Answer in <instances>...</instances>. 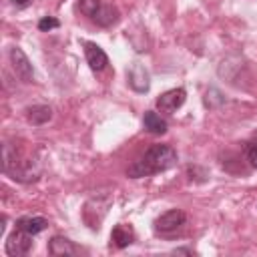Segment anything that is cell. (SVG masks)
Instances as JSON below:
<instances>
[{"label": "cell", "instance_id": "6da1fadb", "mask_svg": "<svg viewBox=\"0 0 257 257\" xmlns=\"http://www.w3.org/2000/svg\"><path fill=\"white\" fill-rule=\"evenodd\" d=\"M177 165V151L171 145H151L133 165L126 169V177L143 179L163 171H169Z\"/></svg>", "mask_w": 257, "mask_h": 257}, {"label": "cell", "instance_id": "7a4b0ae2", "mask_svg": "<svg viewBox=\"0 0 257 257\" xmlns=\"http://www.w3.org/2000/svg\"><path fill=\"white\" fill-rule=\"evenodd\" d=\"M185 225H187V215L181 209H169V211H165L163 215H159L155 219L153 231L161 237L171 239V237L179 235L185 229Z\"/></svg>", "mask_w": 257, "mask_h": 257}, {"label": "cell", "instance_id": "3957f363", "mask_svg": "<svg viewBox=\"0 0 257 257\" xmlns=\"http://www.w3.org/2000/svg\"><path fill=\"white\" fill-rule=\"evenodd\" d=\"M32 237L34 235H30V233H26V231H22V229L16 227V231H12L8 235V239H6V245H4L6 255H10V257H22V255H26L32 249Z\"/></svg>", "mask_w": 257, "mask_h": 257}, {"label": "cell", "instance_id": "277c9868", "mask_svg": "<svg viewBox=\"0 0 257 257\" xmlns=\"http://www.w3.org/2000/svg\"><path fill=\"white\" fill-rule=\"evenodd\" d=\"M10 62H12V68H14L16 76H18L22 82H32V80H34L32 62H30L28 56L22 52V48H18V46H12V48H10Z\"/></svg>", "mask_w": 257, "mask_h": 257}, {"label": "cell", "instance_id": "5b68a950", "mask_svg": "<svg viewBox=\"0 0 257 257\" xmlns=\"http://www.w3.org/2000/svg\"><path fill=\"white\" fill-rule=\"evenodd\" d=\"M187 100V90L185 88H171V90H165L163 94L157 96L155 104L161 112H175L177 108H181Z\"/></svg>", "mask_w": 257, "mask_h": 257}, {"label": "cell", "instance_id": "8992f818", "mask_svg": "<svg viewBox=\"0 0 257 257\" xmlns=\"http://www.w3.org/2000/svg\"><path fill=\"white\" fill-rule=\"evenodd\" d=\"M126 82L135 92H149L151 88L149 70L141 62H133L131 68H126Z\"/></svg>", "mask_w": 257, "mask_h": 257}, {"label": "cell", "instance_id": "52a82bcc", "mask_svg": "<svg viewBox=\"0 0 257 257\" xmlns=\"http://www.w3.org/2000/svg\"><path fill=\"white\" fill-rule=\"evenodd\" d=\"M82 46H84V58H86V64L90 66V70H94V72H102L106 66H108V56H106V52L98 46V44H94V42H82Z\"/></svg>", "mask_w": 257, "mask_h": 257}, {"label": "cell", "instance_id": "ba28073f", "mask_svg": "<svg viewBox=\"0 0 257 257\" xmlns=\"http://www.w3.org/2000/svg\"><path fill=\"white\" fill-rule=\"evenodd\" d=\"M135 239H137L135 229H133V225H128V223H118V225H114L112 231H110V243H112L116 249L128 247L131 243H135Z\"/></svg>", "mask_w": 257, "mask_h": 257}, {"label": "cell", "instance_id": "9c48e42d", "mask_svg": "<svg viewBox=\"0 0 257 257\" xmlns=\"http://www.w3.org/2000/svg\"><path fill=\"white\" fill-rule=\"evenodd\" d=\"M48 253L54 257H72L78 253V247L70 239H66L62 235H54L48 241Z\"/></svg>", "mask_w": 257, "mask_h": 257}, {"label": "cell", "instance_id": "30bf717a", "mask_svg": "<svg viewBox=\"0 0 257 257\" xmlns=\"http://www.w3.org/2000/svg\"><path fill=\"white\" fill-rule=\"evenodd\" d=\"M118 10L112 6V4H100V8L96 10V14L90 18L96 26H100V28H108V26H112V24H116L118 22Z\"/></svg>", "mask_w": 257, "mask_h": 257}, {"label": "cell", "instance_id": "8fae6325", "mask_svg": "<svg viewBox=\"0 0 257 257\" xmlns=\"http://www.w3.org/2000/svg\"><path fill=\"white\" fill-rule=\"evenodd\" d=\"M143 126H145V131L151 133V135H165L167 128H169V122H167L159 112L147 110V112L143 114Z\"/></svg>", "mask_w": 257, "mask_h": 257}, {"label": "cell", "instance_id": "7c38bea8", "mask_svg": "<svg viewBox=\"0 0 257 257\" xmlns=\"http://www.w3.org/2000/svg\"><path fill=\"white\" fill-rule=\"evenodd\" d=\"M52 118V108L48 104H34L30 108H26V120L34 126L46 124Z\"/></svg>", "mask_w": 257, "mask_h": 257}, {"label": "cell", "instance_id": "4fadbf2b", "mask_svg": "<svg viewBox=\"0 0 257 257\" xmlns=\"http://www.w3.org/2000/svg\"><path fill=\"white\" fill-rule=\"evenodd\" d=\"M16 227L26 231V233H30V235H38V233H42L48 227V219L38 217V215H34V217H20L16 221Z\"/></svg>", "mask_w": 257, "mask_h": 257}, {"label": "cell", "instance_id": "5bb4252c", "mask_svg": "<svg viewBox=\"0 0 257 257\" xmlns=\"http://www.w3.org/2000/svg\"><path fill=\"white\" fill-rule=\"evenodd\" d=\"M243 151H245V157H247L249 165H251L253 169H257V131L245 141Z\"/></svg>", "mask_w": 257, "mask_h": 257}, {"label": "cell", "instance_id": "9a60e30c", "mask_svg": "<svg viewBox=\"0 0 257 257\" xmlns=\"http://www.w3.org/2000/svg\"><path fill=\"white\" fill-rule=\"evenodd\" d=\"M100 0H78V10L84 14V16H88V18H92L94 14H96V10L100 8Z\"/></svg>", "mask_w": 257, "mask_h": 257}, {"label": "cell", "instance_id": "2e32d148", "mask_svg": "<svg viewBox=\"0 0 257 257\" xmlns=\"http://www.w3.org/2000/svg\"><path fill=\"white\" fill-rule=\"evenodd\" d=\"M58 26H60V22H58L56 18H52V16H44L42 20H38V30H42V32L54 30V28H58Z\"/></svg>", "mask_w": 257, "mask_h": 257}, {"label": "cell", "instance_id": "e0dca14e", "mask_svg": "<svg viewBox=\"0 0 257 257\" xmlns=\"http://www.w3.org/2000/svg\"><path fill=\"white\" fill-rule=\"evenodd\" d=\"M173 253H175V255H183V253H185V255H191L193 251H191V249H187V247H179V249H175Z\"/></svg>", "mask_w": 257, "mask_h": 257}, {"label": "cell", "instance_id": "ac0fdd59", "mask_svg": "<svg viewBox=\"0 0 257 257\" xmlns=\"http://www.w3.org/2000/svg\"><path fill=\"white\" fill-rule=\"evenodd\" d=\"M12 2H14V6H16V8H24V6H28L32 0H12Z\"/></svg>", "mask_w": 257, "mask_h": 257}]
</instances>
